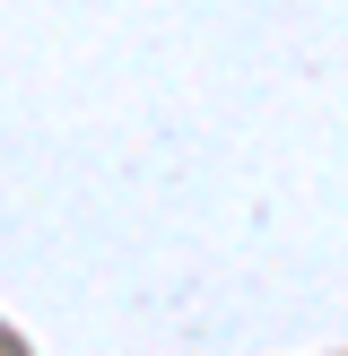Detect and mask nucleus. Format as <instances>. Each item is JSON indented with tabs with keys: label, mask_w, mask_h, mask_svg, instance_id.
Wrapping results in <instances>:
<instances>
[]
</instances>
